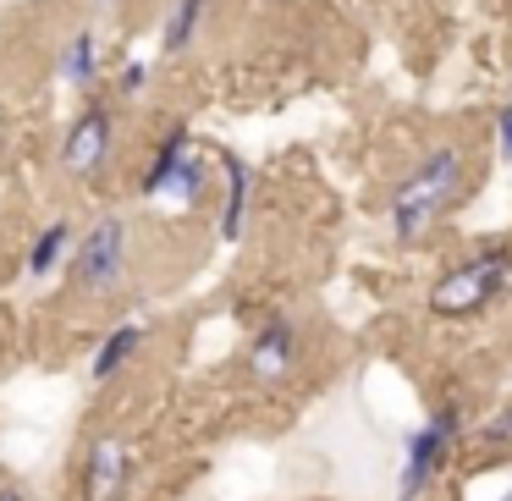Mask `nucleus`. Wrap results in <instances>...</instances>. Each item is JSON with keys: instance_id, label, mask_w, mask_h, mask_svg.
<instances>
[{"instance_id": "f257e3e1", "label": "nucleus", "mask_w": 512, "mask_h": 501, "mask_svg": "<svg viewBox=\"0 0 512 501\" xmlns=\"http://www.w3.org/2000/svg\"><path fill=\"white\" fill-rule=\"evenodd\" d=\"M457 188H463V149L435 144L430 155L391 188V232H397V243H419V237L452 210Z\"/></svg>"}, {"instance_id": "f03ea898", "label": "nucleus", "mask_w": 512, "mask_h": 501, "mask_svg": "<svg viewBox=\"0 0 512 501\" xmlns=\"http://www.w3.org/2000/svg\"><path fill=\"white\" fill-rule=\"evenodd\" d=\"M204 182H210V166H204V155L193 149V133L188 127H171V133L160 138V149H155V160H149L138 193H144L149 204L188 210V204L204 199Z\"/></svg>"}, {"instance_id": "7ed1b4c3", "label": "nucleus", "mask_w": 512, "mask_h": 501, "mask_svg": "<svg viewBox=\"0 0 512 501\" xmlns=\"http://www.w3.org/2000/svg\"><path fill=\"white\" fill-rule=\"evenodd\" d=\"M507 281H512V254L507 248H479V254H468L463 265H452L430 287V314H441V320H463V314L485 309Z\"/></svg>"}, {"instance_id": "20e7f679", "label": "nucleus", "mask_w": 512, "mask_h": 501, "mask_svg": "<svg viewBox=\"0 0 512 501\" xmlns=\"http://www.w3.org/2000/svg\"><path fill=\"white\" fill-rule=\"evenodd\" d=\"M457 435H463V408H457V402H441V408L408 435V457H402V474H397V501H419L424 490L435 485L446 457L457 452Z\"/></svg>"}, {"instance_id": "39448f33", "label": "nucleus", "mask_w": 512, "mask_h": 501, "mask_svg": "<svg viewBox=\"0 0 512 501\" xmlns=\"http://www.w3.org/2000/svg\"><path fill=\"white\" fill-rule=\"evenodd\" d=\"M127 276V221L105 215L89 232L78 237V254H72V281L83 292H116Z\"/></svg>"}, {"instance_id": "423d86ee", "label": "nucleus", "mask_w": 512, "mask_h": 501, "mask_svg": "<svg viewBox=\"0 0 512 501\" xmlns=\"http://www.w3.org/2000/svg\"><path fill=\"white\" fill-rule=\"evenodd\" d=\"M116 149V111H105V105H89V111L72 116V127L61 133V171L78 182H94L105 171V160H111Z\"/></svg>"}, {"instance_id": "0eeeda50", "label": "nucleus", "mask_w": 512, "mask_h": 501, "mask_svg": "<svg viewBox=\"0 0 512 501\" xmlns=\"http://www.w3.org/2000/svg\"><path fill=\"white\" fill-rule=\"evenodd\" d=\"M133 479V452L122 435H94L89 463H83V501H122Z\"/></svg>"}, {"instance_id": "6e6552de", "label": "nucleus", "mask_w": 512, "mask_h": 501, "mask_svg": "<svg viewBox=\"0 0 512 501\" xmlns=\"http://www.w3.org/2000/svg\"><path fill=\"white\" fill-rule=\"evenodd\" d=\"M292 364H298V320L270 314V320L254 331V342H248V375L254 380H281V375H292Z\"/></svg>"}, {"instance_id": "1a4fd4ad", "label": "nucleus", "mask_w": 512, "mask_h": 501, "mask_svg": "<svg viewBox=\"0 0 512 501\" xmlns=\"http://www.w3.org/2000/svg\"><path fill=\"white\" fill-rule=\"evenodd\" d=\"M226 166V204H221V237L237 243L248 232V210H254V166L243 155H221Z\"/></svg>"}, {"instance_id": "9d476101", "label": "nucleus", "mask_w": 512, "mask_h": 501, "mask_svg": "<svg viewBox=\"0 0 512 501\" xmlns=\"http://www.w3.org/2000/svg\"><path fill=\"white\" fill-rule=\"evenodd\" d=\"M78 254V226L61 215V221H50V226H39L34 232V243H28V276L34 281H45V276H56L67 259Z\"/></svg>"}, {"instance_id": "9b49d317", "label": "nucleus", "mask_w": 512, "mask_h": 501, "mask_svg": "<svg viewBox=\"0 0 512 501\" xmlns=\"http://www.w3.org/2000/svg\"><path fill=\"white\" fill-rule=\"evenodd\" d=\"M138 347H144V325H138V320L111 325V336H105V342L94 347V358H89V375L94 380H116L138 358Z\"/></svg>"}, {"instance_id": "f8f14e48", "label": "nucleus", "mask_w": 512, "mask_h": 501, "mask_svg": "<svg viewBox=\"0 0 512 501\" xmlns=\"http://www.w3.org/2000/svg\"><path fill=\"white\" fill-rule=\"evenodd\" d=\"M56 78L72 83V89H89L94 78H100V39H94V28H78V34L61 45L56 56Z\"/></svg>"}, {"instance_id": "ddd939ff", "label": "nucleus", "mask_w": 512, "mask_h": 501, "mask_svg": "<svg viewBox=\"0 0 512 501\" xmlns=\"http://www.w3.org/2000/svg\"><path fill=\"white\" fill-rule=\"evenodd\" d=\"M204 17H210V0H177L166 12V56H188L193 50V39L204 34Z\"/></svg>"}, {"instance_id": "4468645a", "label": "nucleus", "mask_w": 512, "mask_h": 501, "mask_svg": "<svg viewBox=\"0 0 512 501\" xmlns=\"http://www.w3.org/2000/svg\"><path fill=\"white\" fill-rule=\"evenodd\" d=\"M479 441H485V446H512V402L501 413H490L485 430H479Z\"/></svg>"}, {"instance_id": "2eb2a0df", "label": "nucleus", "mask_w": 512, "mask_h": 501, "mask_svg": "<svg viewBox=\"0 0 512 501\" xmlns=\"http://www.w3.org/2000/svg\"><path fill=\"white\" fill-rule=\"evenodd\" d=\"M144 83H149V67H144V61H127L122 78H116V89H122L127 100H133V94H144Z\"/></svg>"}, {"instance_id": "dca6fc26", "label": "nucleus", "mask_w": 512, "mask_h": 501, "mask_svg": "<svg viewBox=\"0 0 512 501\" xmlns=\"http://www.w3.org/2000/svg\"><path fill=\"white\" fill-rule=\"evenodd\" d=\"M496 144H501V160L512 166V100L501 105V116H496Z\"/></svg>"}, {"instance_id": "f3484780", "label": "nucleus", "mask_w": 512, "mask_h": 501, "mask_svg": "<svg viewBox=\"0 0 512 501\" xmlns=\"http://www.w3.org/2000/svg\"><path fill=\"white\" fill-rule=\"evenodd\" d=\"M0 501H28L23 485H0Z\"/></svg>"}, {"instance_id": "a211bd4d", "label": "nucleus", "mask_w": 512, "mask_h": 501, "mask_svg": "<svg viewBox=\"0 0 512 501\" xmlns=\"http://www.w3.org/2000/svg\"><path fill=\"white\" fill-rule=\"evenodd\" d=\"M94 6H111V0H94Z\"/></svg>"}, {"instance_id": "6ab92c4d", "label": "nucleus", "mask_w": 512, "mask_h": 501, "mask_svg": "<svg viewBox=\"0 0 512 501\" xmlns=\"http://www.w3.org/2000/svg\"><path fill=\"white\" fill-rule=\"evenodd\" d=\"M507 100H512V89H507Z\"/></svg>"}, {"instance_id": "aec40b11", "label": "nucleus", "mask_w": 512, "mask_h": 501, "mask_svg": "<svg viewBox=\"0 0 512 501\" xmlns=\"http://www.w3.org/2000/svg\"><path fill=\"white\" fill-rule=\"evenodd\" d=\"M501 501H512V496H501Z\"/></svg>"}]
</instances>
